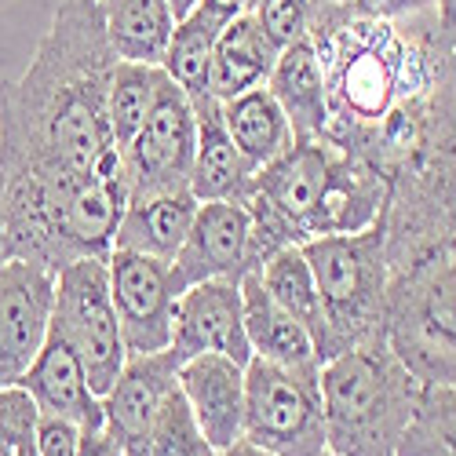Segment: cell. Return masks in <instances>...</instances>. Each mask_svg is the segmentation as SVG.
Listing matches in <instances>:
<instances>
[{"instance_id": "6da1fadb", "label": "cell", "mask_w": 456, "mask_h": 456, "mask_svg": "<svg viewBox=\"0 0 456 456\" xmlns=\"http://www.w3.org/2000/svg\"><path fill=\"white\" fill-rule=\"evenodd\" d=\"M113 66L118 52L95 0H59L22 77L4 81V175L125 172L106 113Z\"/></svg>"}, {"instance_id": "7a4b0ae2", "label": "cell", "mask_w": 456, "mask_h": 456, "mask_svg": "<svg viewBox=\"0 0 456 456\" xmlns=\"http://www.w3.org/2000/svg\"><path fill=\"white\" fill-rule=\"evenodd\" d=\"M128 198L125 172H12L4 183L0 259H26L52 274L77 259H106Z\"/></svg>"}, {"instance_id": "3957f363", "label": "cell", "mask_w": 456, "mask_h": 456, "mask_svg": "<svg viewBox=\"0 0 456 456\" xmlns=\"http://www.w3.org/2000/svg\"><path fill=\"white\" fill-rule=\"evenodd\" d=\"M325 452L332 456H398L412 420L420 379L387 347V339L339 351L322 362Z\"/></svg>"}, {"instance_id": "277c9868", "label": "cell", "mask_w": 456, "mask_h": 456, "mask_svg": "<svg viewBox=\"0 0 456 456\" xmlns=\"http://www.w3.org/2000/svg\"><path fill=\"white\" fill-rule=\"evenodd\" d=\"M311 263L322 299V347L318 358H332L362 344L384 339L391 256H387V219L358 234H325L299 245Z\"/></svg>"}, {"instance_id": "5b68a950", "label": "cell", "mask_w": 456, "mask_h": 456, "mask_svg": "<svg viewBox=\"0 0 456 456\" xmlns=\"http://www.w3.org/2000/svg\"><path fill=\"white\" fill-rule=\"evenodd\" d=\"M384 339L420 384L456 387V252L428 245L391 263Z\"/></svg>"}, {"instance_id": "8992f818", "label": "cell", "mask_w": 456, "mask_h": 456, "mask_svg": "<svg viewBox=\"0 0 456 456\" xmlns=\"http://www.w3.org/2000/svg\"><path fill=\"white\" fill-rule=\"evenodd\" d=\"M318 372L252 358L245 365V438L274 456H322L325 416Z\"/></svg>"}, {"instance_id": "52a82bcc", "label": "cell", "mask_w": 456, "mask_h": 456, "mask_svg": "<svg viewBox=\"0 0 456 456\" xmlns=\"http://www.w3.org/2000/svg\"><path fill=\"white\" fill-rule=\"evenodd\" d=\"M52 325L69 339V347L85 362L95 395H106L128 362L106 259H77L55 274Z\"/></svg>"}, {"instance_id": "ba28073f", "label": "cell", "mask_w": 456, "mask_h": 456, "mask_svg": "<svg viewBox=\"0 0 456 456\" xmlns=\"http://www.w3.org/2000/svg\"><path fill=\"white\" fill-rule=\"evenodd\" d=\"M198 150V110L179 85L168 81L158 92L142 128L121 146V168L128 179V194H158V190L190 186Z\"/></svg>"}, {"instance_id": "9c48e42d", "label": "cell", "mask_w": 456, "mask_h": 456, "mask_svg": "<svg viewBox=\"0 0 456 456\" xmlns=\"http://www.w3.org/2000/svg\"><path fill=\"white\" fill-rule=\"evenodd\" d=\"M106 271L128 354L168 351L179 299V289L172 281V263L128 248H113L106 256Z\"/></svg>"}, {"instance_id": "30bf717a", "label": "cell", "mask_w": 456, "mask_h": 456, "mask_svg": "<svg viewBox=\"0 0 456 456\" xmlns=\"http://www.w3.org/2000/svg\"><path fill=\"white\" fill-rule=\"evenodd\" d=\"M55 274L26 259H0V391L19 379L41 354L52 332Z\"/></svg>"}, {"instance_id": "8fae6325", "label": "cell", "mask_w": 456, "mask_h": 456, "mask_svg": "<svg viewBox=\"0 0 456 456\" xmlns=\"http://www.w3.org/2000/svg\"><path fill=\"white\" fill-rule=\"evenodd\" d=\"M252 219L241 201H201L194 226L172 259L175 289L198 281H241L252 274Z\"/></svg>"}, {"instance_id": "7c38bea8", "label": "cell", "mask_w": 456, "mask_h": 456, "mask_svg": "<svg viewBox=\"0 0 456 456\" xmlns=\"http://www.w3.org/2000/svg\"><path fill=\"white\" fill-rule=\"evenodd\" d=\"M168 351L179 365L198 354H226L238 365H248L252 347L245 332L241 281H198L183 289L175 299Z\"/></svg>"}, {"instance_id": "4fadbf2b", "label": "cell", "mask_w": 456, "mask_h": 456, "mask_svg": "<svg viewBox=\"0 0 456 456\" xmlns=\"http://www.w3.org/2000/svg\"><path fill=\"white\" fill-rule=\"evenodd\" d=\"M175 387H179V358L172 351L128 354L121 376L102 395V428L125 449V456H135L150 424L158 420L161 405Z\"/></svg>"}, {"instance_id": "5bb4252c", "label": "cell", "mask_w": 456, "mask_h": 456, "mask_svg": "<svg viewBox=\"0 0 456 456\" xmlns=\"http://www.w3.org/2000/svg\"><path fill=\"white\" fill-rule=\"evenodd\" d=\"M179 391L216 452L245 438V365L226 354L186 358L179 365Z\"/></svg>"}, {"instance_id": "9a60e30c", "label": "cell", "mask_w": 456, "mask_h": 456, "mask_svg": "<svg viewBox=\"0 0 456 456\" xmlns=\"http://www.w3.org/2000/svg\"><path fill=\"white\" fill-rule=\"evenodd\" d=\"M19 387L33 398L37 412H55L81 424L85 431H102V395H95L85 362L69 347V339L52 325L41 354L33 358Z\"/></svg>"}, {"instance_id": "2e32d148", "label": "cell", "mask_w": 456, "mask_h": 456, "mask_svg": "<svg viewBox=\"0 0 456 456\" xmlns=\"http://www.w3.org/2000/svg\"><path fill=\"white\" fill-rule=\"evenodd\" d=\"M387 201H391L387 179L376 168H369L365 161H358V158L339 150L332 168H329V183L322 190V205H318V216H314L311 238L358 234V231H365V226H372V223H379L387 216Z\"/></svg>"}, {"instance_id": "e0dca14e", "label": "cell", "mask_w": 456, "mask_h": 456, "mask_svg": "<svg viewBox=\"0 0 456 456\" xmlns=\"http://www.w3.org/2000/svg\"><path fill=\"white\" fill-rule=\"evenodd\" d=\"M267 88L278 99V106L285 110L296 142L325 139L329 92H325V69H322V59H318L311 33L278 52V62H274L271 77H267Z\"/></svg>"}, {"instance_id": "ac0fdd59", "label": "cell", "mask_w": 456, "mask_h": 456, "mask_svg": "<svg viewBox=\"0 0 456 456\" xmlns=\"http://www.w3.org/2000/svg\"><path fill=\"white\" fill-rule=\"evenodd\" d=\"M194 110H198V150H194V168H190V194L198 201L245 205L256 186V168L234 146L216 99H201L194 102Z\"/></svg>"}, {"instance_id": "d6986e66", "label": "cell", "mask_w": 456, "mask_h": 456, "mask_svg": "<svg viewBox=\"0 0 456 456\" xmlns=\"http://www.w3.org/2000/svg\"><path fill=\"white\" fill-rule=\"evenodd\" d=\"M198 205L201 201L190 194V186L128 198L113 248H128V252H142V256L172 263L190 234V226H194Z\"/></svg>"}, {"instance_id": "ffe728a7", "label": "cell", "mask_w": 456, "mask_h": 456, "mask_svg": "<svg viewBox=\"0 0 456 456\" xmlns=\"http://www.w3.org/2000/svg\"><path fill=\"white\" fill-rule=\"evenodd\" d=\"M241 307H245V332H248L252 358L274 362V365H285V369H299V372H318L322 369V358H318L311 332L303 329L267 289H263L259 274L241 278Z\"/></svg>"}, {"instance_id": "44dd1931", "label": "cell", "mask_w": 456, "mask_h": 456, "mask_svg": "<svg viewBox=\"0 0 456 456\" xmlns=\"http://www.w3.org/2000/svg\"><path fill=\"white\" fill-rule=\"evenodd\" d=\"M278 45L271 41L263 26L245 12L234 22H226L219 41H216V55H212V73H208V95L216 102H226L248 88L267 85L271 69L278 62Z\"/></svg>"}, {"instance_id": "7402d4cb", "label": "cell", "mask_w": 456, "mask_h": 456, "mask_svg": "<svg viewBox=\"0 0 456 456\" xmlns=\"http://www.w3.org/2000/svg\"><path fill=\"white\" fill-rule=\"evenodd\" d=\"M219 110H223V125L231 132L234 146L241 150V158L256 172L267 168L271 161H278L281 154H289L292 142H296L285 110L278 106V99L271 95L267 85L248 88L234 99L219 102Z\"/></svg>"}, {"instance_id": "603a6c76", "label": "cell", "mask_w": 456, "mask_h": 456, "mask_svg": "<svg viewBox=\"0 0 456 456\" xmlns=\"http://www.w3.org/2000/svg\"><path fill=\"white\" fill-rule=\"evenodd\" d=\"M95 8L102 15L106 37L118 59L125 62H150L161 66L175 15L168 8V0H95Z\"/></svg>"}, {"instance_id": "cb8c5ba5", "label": "cell", "mask_w": 456, "mask_h": 456, "mask_svg": "<svg viewBox=\"0 0 456 456\" xmlns=\"http://www.w3.org/2000/svg\"><path fill=\"white\" fill-rule=\"evenodd\" d=\"M223 26L226 22H219L216 15L194 8L172 29V41H168L161 69L168 73L172 85H179L186 92L190 102L212 99L208 95V73H212V55H216V41H219Z\"/></svg>"}, {"instance_id": "d4e9b609", "label": "cell", "mask_w": 456, "mask_h": 456, "mask_svg": "<svg viewBox=\"0 0 456 456\" xmlns=\"http://www.w3.org/2000/svg\"><path fill=\"white\" fill-rule=\"evenodd\" d=\"M256 274H259L263 289H267L281 303V307L311 332L314 347H322V332H325L322 299H318V285H314L311 263H307V256H303V248L299 245H289V248L274 252Z\"/></svg>"}, {"instance_id": "484cf974", "label": "cell", "mask_w": 456, "mask_h": 456, "mask_svg": "<svg viewBox=\"0 0 456 456\" xmlns=\"http://www.w3.org/2000/svg\"><path fill=\"white\" fill-rule=\"evenodd\" d=\"M161 85H165L161 66L118 59V66L110 73V92H106V113H110V128H113V139H118V150L142 128V121L150 118V110L158 102Z\"/></svg>"}, {"instance_id": "4316f807", "label": "cell", "mask_w": 456, "mask_h": 456, "mask_svg": "<svg viewBox=\"0 0 456 456\" xmlns=\"http://www.w3.org/2000/svg\"><path fill=\"white\" fill-rule=\"evenodd\" d=\"M398 456H456V387L420 384Z\"/></svg>"}, {"instance_id": "83f0119b", "label": "cell", "mask_w": 456, "mask_h": 456, "mask_svg": "<svg viewBox=\"0 0 456 456\" xmlns=\"http://www.w3.org/2000/svg\"><path fill=\"white\" fill-rule=\"evenodd\" d=\"M135 456H216V449L205 442V435H201L194 412H190L179 387L161 405L158 420L150 424Z\"/></svg>"}, {"instance_id": "f1b7e54d", "label": "cell", "mask_w": 456, "mask_h": 456, "mask_svg": "<svg viewBox=\"0 0 456 456\" xmlns=\"http://www.w3.org/2000/svg\"><path fill=\"white\" fill-rule=\"evenodd\" d=\"M0 456H37V405L22 387L0 391Z\"/></svg>"}, {"instance_id": "f546056e", "label": "cell", "mask_w": 456, "mask_h": 456, "mask_svg": "<svg viewBox=\"0 0 456 456\" xmlns=\"http://www.w3.org/2000/svg\"><path fill=\"white\" fill-rule=\"evenodd\" d=\"M248 15L263 26L278 48H289L292 41L311 33V8L307 0H252Z\"/></svg>"}, {"instance_id": "4dcf8cb0", "label": "cell", "mask_w": 456, "mask_h": 456, "mask_svg": "<svg viewBox=\"0 0 456 456\" xmlns=\"http://www.w3.org/2000/svg\"><path fill=\"white\" fill-rule=\"evenodd\" d=\"M85 428L55 412H37V456H81Z\"/></svg>"}, {"instance_id": "1f68e13d", "label": "cell", "mask_w": 456, "mask_h": 456, "mask_svg": "<svg viewBox=\"0 0 456 456\" xmlns=\"http://www.w3.org/2000/svg\"><path fill=\"white\" fill-rule=\"evenodd\" d=\"M358 4H362V0H307V8H311V26L347 15V12H354Z\"/></svg>"}, {"instance_id": "d6a6232c", "label": "cell", "mask_w": 456, "mask_h": 456, "mask_svg": "<svg viewBox=\"0 0 456 456\" xmlns=\"http://www.w3.org/2000/svg\"><path fill=\"white\" fill-rule=\"evenodd\" d=\"M198 8L216 15L219 22H234L238 15H245L252 8V0H198Z\"/></svg>"}, {"instance_id": "836d02e7", "label": "cell", "mask_w": 456, "mask_h": 456, "mask_svg": "<svg viewBox=\"0 0 456 456\" xmlns=\"http://www.w3.org/2000/svg\"><path fill=\"white\" fill-rule=\"evenodd\" d=\"M81 456H125V449L113 442V435L102 428V431H88V435H85Z\"/></svg>"}, {"instance_id": "e575fe53", "label": "cell", "mask_w": 456, "mask_h": 456, "mask_svg": "<svg viewBox=\"0 0 456 456\" xmlns=\"http://www.w3.org/2000/svg\"><path fill=\"white\" fill-rule=\"evenodd\" d=\"M0 118H4V81H0ZM4 139H0V231H4Z\"/></svg>"}, {"instance_id": "d590c367", "label": "cell", "mask_w": 456, "mask_h": 456, "mask_svg": "<svg viewBox=\"0 0 456 456\" xmlns=\"http://www.w3.org/2000/svg\"><path fill=\"white\" fill-rule=\"evenodd\" d=\"M216 456H274V452H267V449L252 445L248 438H241V442H234L231 449H223V452H216Z\"/></svg>"}, {"instance_id": "8d00e7d4", "label": "cell", "mask_w": 456, "mask_h": 456, "mask_svg": "<svg viewBox=\"0 0 456 456\" xmlns=\"http://www.w3.org/2000/svg\"><path fill=\"white\" fill-rule=\"evenodd\" d=\"M168 8H172V15H175V22H179V19H186L190 12L198 8V0H168Z\"/></svg>"}, {"instance_id": "74e56055", "label": "cell", "mask_w": 456, "mask_h": 456, "mask_svg": "<svg viewBox=\"0 0 456 456\" xmlns=\"http://www.w3.org/2000/svg\"><path fill=\"white\" fill-rule=\"evenodd\" d=\"M322 456H332V452H322Z\"/></svg>"}, {"instance_id": "f35d334b", "label": "cell", "mask_w": 456, "mask_h": 456, "mask_svg": "<svg viewBox=\"0 0 456 456\" xmlns=\"http://www.w3.org/2000/svg\"><path fill=\"white\" fill-rule=\"evenodd\" d=\"M452 252H456V245H452Z\"/></svg>"}]
</instances>
